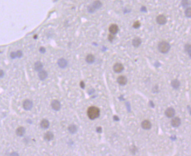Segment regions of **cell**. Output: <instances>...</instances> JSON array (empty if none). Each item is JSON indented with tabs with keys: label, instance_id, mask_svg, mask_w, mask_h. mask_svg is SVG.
Instances as JSON below:
<instances>
[{
	"label": "cell",
	"instance_id": "4316f807",
	"mask_svg": "<svg viewBox=\"0 0 191 156\" xmlns=\"http://www.w3.org/2000/svg\"><path fill=\"white\" fill-rule=\"evenodd\" d=\"M87 10H88V12L90 13H94L96 11V9L92 7L91 5H89V7H88Z\"/></svg>",
	"mask_w": 191,
	"mask_h": 156
},
{
	"label": "cell",
	"instance_id": "f546056e",
	"mask_svg": "<svg viewBox=\"0 0 191 156\" xmlns=\"http://www.w3.org/2000/svg\"><path fill=\"white\" fill-rule=\"evenodd\" d=\"M10 57L12 59H15V58H17V54H16V52H13L11 53Z\"/></svg>",
	"mask_w": 191,
	"mask_h": 156
},
{
	"label": "cell",
	"instance_id": "8fae6325",
	"mask_svg": "<svg viewBox=\"0 0 191 156\" xmlns=\"http://www.w3.org/2000/svg\"><path fill=\"white\" fill-rule=\"evenodd\" d=\"M38 77L40 80H45L48 78V74L46 71H44V70H42V71H39V72H38Z\"/></svg>",
	"mask_w": 191,
	"mask_h": 156
},
{
	"label": "cell",
	"instance_id": "44dd1931",
	"mask_svg": "<svg viewBox=\"0 0 191 156\" xmlns=\"http://www.w3.org/2000/svg\"><path fill=\"white\" fill-rule=\"evenodd\" d=\"M91 5L96 10V9H98L101 8V6H102V3L99 1H96L91 4Z\"/></svg>",
	"mask_w": 191,
	"mask_h": 156
},
{
	"label": "cell",
	"instance_id": "d6a6232c",
	"mask_svg": "<svg viewBox=\"0 0 191 156\" xmlns=\"http://www.w3.org/2000/svg\"><path fill=\"white\" fill-rule=\"evenodd\" d=\"M141 11L143 12H146V8L143 6V7H142V8H141Z\"/></svg>",
	"mask_w": 191,
	"mask_h": 156
},
{
	"label": "cell",
	"instance_id": "3957f363",
	"mask_svg": "<svg viewBox=\"0 0 191 156\" xmlns=\"http://www.w3.org/2000/svg\"><path fill=\"white\" fill-rule=\"evenodd\" d=\"M156 21L159 25H165L167 22L166 18L164 15H160L158 16L156 18Z\"/></svg>",
	"mask_w": 191,
	"mask_h": 156
},
{
	"label": "cell",
	"instance_id": "8992f818",
	"mask_svg": "<svg viewBox=\"0 0 191 156\" xmlns=\"http://www.w3.org/2000/svg\"><path fill=\"white\" fill-rule=\"evenodd\" d=\"M165 114L167 117L168 118L173 117L174 116L175 114V111L174 109L172 107L168 108V109L165 110Z\"/></svg>",
	"mask_w": 191,
	"mask_h": 156
},
{
	"label": "cell",
	"instance_id": "52a82bcc",
	"mask_svg": "<svg viewBox=\"0 0 191 156\" xmlns=\"http://www.w3.org/2000/svg\"><path fill=\"white\" fill-rule=\"evenodd\" d=\"M51 106H52V109L53 110H56V111H58V110H60L61 109V103H60L59 101L57 100H54L52 102V103H51Z\"/></svg>",
	"mask_w": 191,
	"mask_h": 156
},
{
	"label": "cell",
	"instance_id": "6da1fadb",
	"mask_svg": "<svg viewBox=\"0 0 191 156\" xmlns=\"http://www.w3.org/2000/svg\"><path fill=\"white\" fill-rule=\"evenodd\" d=\"M87 116L91 120H95L100 116V110L97 107H90L87 110Z\"/></svg>",
	"mask_w": 191,
	"mask_h": 156
},
{
	"label": "cell",
	"instance_id": "1f68e13d",
	"mask_svg": "<svg viewBox=\"0 0 191 156\" xmlns=\"http://www.w3.org/2000/svg\"><path fill=\"white\" fill-rule=\"evenodd\" d=\"M80 86L82 89H84V88H85V84H84V82H83V81H81V82H80Z\"/></svg>",
	"mask_w": 191,
	"mask_h": 156
},
{
	"label": "cell",
	"instance_id": "30bf717a",
	"mask_svg": "<svg viewBox=\"0 0 191 156\" xmlns=\"http://www.w3.org/2000/svg\"><path fill=\"white\" fill-rule=\"evenodd\" d=\"M57 65L61 68H65L68 66V61L64 58H61L57 61Z\"/></svg>",
	"mask_w": 191,
	"mask_h": 156
},
{
	"label": "cell",
	"instance_id": "603a6c76",
	"mask_svg": "<svg viewBox=\"0 0 191 156\" xmlns=\"http://www.w3.org/2000/svg\"><path fill=\"white\" fill-rule=\"evenodd\" d=\"M185 51L188 53L189 57L191 58V44H187L185 45Z\"/></svg>",
	"mask_w": 191,
	"mask_h": 156
},
{
	"label": "cell",
	"instance_id": "4fadbf2b",
	"mask_svg": "<svg viewBox=\"0 0 191 156\" xmlns=\"http://www.w3.org/2000/svg\"><path fill=\"white\" fill-rule=\"evenodd\" d=\"M141 42L142 40L140 38L135 37L133 39V41H132V44L135 48H138L141 44Z\"/></svg>",
	"mask_w": 191,
	"mask_h": 156
},
{
	"label": "cell",
	"instance_id": "d4e9b609",
	"mask_svg": "<svg viewBox=\"0 0 191 156\" xmlns=\"http://www.w3.org/2000/svg\"><path fill=\"white\" fill-rule=\"evenodd\" d=\"M185 14L188 18H191V7H188L185 11Z\"/></svg>",
	"mask_w": 191,
	"mask_h": 156
},
{
	"label": "cell",
	"instance_id": "e0dca14e",
	"mask_svg": "<svg viewBox=\"0 0 191 156\" xmlns=\"http://www.w3.org/2000/svg\"><path fill=\"white\" fill-rule=\"evenodd\" d=\"M41 127L43 129H46L49 127V122L47 119H43L41 123Z\"/></svg>",
	"mask_w": 191,
	"mask_h": 156
},
{
	"label": "cell",
	"instance_id": "836d02e7",
	"mask_svg": "<svg viewBox=\"0 0 191 156\" xmlns=\"http://www.w3.org/2000/svg\"><path fill=\"white\" fill-rule=\"evenodd\" d=\"M4 71L1 69V78H2L4 77Z\"/></svg>",
	"mask_w": 191,
	"mask_h": 156
},
{
	"label": "cell",
	"instance_id": "ba28073f",
	"mask_svg": "<svg viewBox=\"0 0 191 156\" xmlns=\"http://www.w3.org/2000/svg\"><path fill=\"white\" fill-rule=\"evenodd\" d=\"M118 30H119V28H118V25H116V24H112L109 27V31L110 34H113V35H115L116 34H117Z\"/></svg>",
	"mask_w": 191,
	"mask_h": 156
},
{
	"label": "cell",
	"instance_id": "2e32d148",
	"mask_svg": "<svg viewBox=\"0 0 191 156\" xmlns=\"http://www.w3.org/2000/svg\"><path fill=\"white\" fill-rule=\"evenodd\" d=\"M43 65L42 63L41 62V61H37L35 63V65H34V67H35V70L36 71H38V72H39V71H42L43 68Z\"/></svg>",
	"mask_w": 191,
	"mask_h": 156
},
{
	"label": "cell",
	"instance_id": "7a4b0ae2",
	"mask_svg": "<svg viewBox=\"0 0 191 156\" xmlns=\"http://www.w3.org/2000/svg\"><path fill=\"white\" fill-rule=\"evenodd\" d=\"M158 51L162 53H166L169 51L171 49V45L166 41H162L160 42L158 46Z\"/></svg>",
	"mask_w": 191,
	"mask_h": 156
},
{
	"label": "cell",
	"instance_id": "ac0fdd59",
	"mask_svg": "<svg viewBox=\"0 0 191 156\" xmlns=\"http://www.w3.org/2000/svg\"><path fill=\"white\" fill-rule=\"evenodd\" d=\"M16 133H17V136H19V137H22L24 135L25 133V129L24 127H20L18 128L16 130Z\"/></svg>",
	"mask_w": 191,
	"mask_h": 156
},
{
	"label": "cell",
	"instance_id": "7402d4cb",
	"mask_svg": "<svg viewBox=\"0 0 191 156\" xmlns=\"http://www.w3.org/2000/svg\"><path fill=\"white\" fill-rule=\"evenodd\" d=\"M68 130L70 133L74 134L77 132L78 129H77V127L74 125H71L69 126Z\"/></svg>",
	"mask_w": 191,
	"mask_h": 156
},
{
	"label": "cell",
	"instance_id": "7c38bea8",
	"mask_svg": "<svg viewBox=\"0 0 191 156\" xmlns=\"http://www.w3.org/2000/svg\"><path fill=\"white\" fill-rule=\"evenodd\" d=\"M181 123V119L179 117H174L171 120V125L173 127H178L180 126Z\"/></svg>",
	"mask_w": 191,
	"mask_h": 156
},
{
	"label": "cell",
	"instance_id": "f1b7e54d",
	"mask_svg": "<svg viewBox=\"0 0 191 156\" xmlns=\"http://www.w3.org/2000/svg\"><path fill=\"white\" fill-rule=\"evenodd\" d=\"M16 54H17V58H21L22 56V52L21 51H20V50H19V51H17V52H16Z\"/></svg>",
	"mask_w": 191,
	"mask_h": 156
},
{
	"label": "cell",
	"instance_id": "cb8c5ba5",
	"mask_svg": "<svg viewBox=\"0 0 191 156\" xmlns=\"http://www.w3.org/2000/svg\"><path fill=\"white\" fill-rule=\"evenodd\" d=\"M181 5L183 8H187L191 5V2L190 1H188V0H185V1H182L181 2Z\"/></svg>",
	"mask_w": 191,
	"mask_h": 156
},
{
	"label": "cell",
	"instance_id": "ffe728a7",
	"mask_svg": "<svg viewBox=\"0 0 191 156\" xmlns=\"http://www.w3.org/2000/svg\"><path fill=\"white\" fill-rule=\"evenodd\" d=\"M44 138L45 140L47 141H51L53 140V134L52 132L51 131H48L44 136Z\"/></svg>",
	"mask_w": 191,
	"mask_h": 156
},
{
	"label": "cell",
	"instance_id": "d590c367",
	"mask_svg": "<svg viewBox=\"0 0 191 156\" xmlns=\"http://www.w3.org/2000/svg\"><path fill=\"white\" fill-rule=\"evenodd\" d=\"M10 156H18V154L17 153H13L11 154Z\"/></svg>",
	"mask_w": 191,
	"mask_h": 156
},
{
	"label": "cell",
	"instance_id": "d6986e66",
	"mask_svg": "<svg viewBox=\"0 0 191 156\" xmlns=\"http://www.w3.org/2000/svg\"><path fill=\"white\" fill-rule=\"evenodd\" d=\"M180 85H181V83H180L179 80H178V79L172 80L171 82V86L175 89H178L180 86Z\"/></svg>",
	"mask_w": 191,
	"mask_h": 156
},
{
	"label": "cell",
	"instance_id": "4dcf8cb0",
	"mask_svg": "<svg viewBox=\"0 0 191 156\" xmlns=\"http://www.w3.org/2000/svg\"><path fill=\"white\" fill-rule=\"evenodd\" d=\"M39 52L41 53H45L46 52V49L44 47H41L39 48Z\"/></svg>",
	"mask_w": 191,
	"mask_h": 156
},
{
	"label": "cell",
	"instance_id": "83f0119b",
	"mask_svg": "<svg viewBox=\"0 0 191 156\" xmlns=\"http://www.w3.org/2000/svg\"><path fill=\"white\" fill-rule=\"evenodd\" d=\"M115 38V35H113V34H110L108 36V39L109 40L110 42H112L113 41V40Z\"/></svg>",
	"mask_w": 191,
	"mask_h": 156
},
{
	"label": "cell",
	"instance_id": "5bb4252c",
	"mask_svg": "<svg viewBox=\"0 0 191 156\" xmlns=\"http://www.w3.org/2000/svg\"><path fill=\"white\" fill-rule=\"evenodd\" d=\"M141 127L145 130H149L151 128V123L148 120H144L142 122Z\"/></svg>",
	"mask_w": 191,
	"mask_h": 156
},
{
	"label": "cell",
	"instance_id": "9a60e30c",
	"mask_svg": "<svg viewBox=\"0 0 191 156\" xmlns=\"http://www.w3.org/2000/svg\"><path fill=\"white\" fill-rule=\"evenodd\" d=\"M86 61L87 63H89V64H91V63H94L95 62V57L94 55L92 54H89L86 58Z\"/></svg>",
	"mask_w": 191,
	"mask_h": 156
},
{
	"label": "cell",
	"instance_id": "5b68a950",
	"mask_svg": "<svg viewBox=\"0 0 191 156\" xmlns=\"http://www.w3.org/2000/svg\"><path fill=\"white\" fill-rule=\"evenodd\" d=\"M33 103L32 102L30 101V100H25L23 102V107L25 110H29L32 107Z\"/></svg>",
	"mask_w": 191,
	"mask_h": 156
},
{
	"label": "cell",
	"instance_id": "e575fe53",
	"mask_svg": "<svg viewBox=\"0 0 191 156\" xmlns=\"http://www.w3.org/2000/svg\"><path fill=\"white\" fill-rule=\"evenodd\" d=\"M101 131H102V130H101V127H97V132L101 133Z\"/></svg>",
	"mask_w": 191,
	"mask_h": 156
},
{
	"label": "cell",
	"instance_id": "9c48e42d",
	"mask_svg": "<svg viewBox=\"0 0 191 156\" xmlns=\"http://www.w3.org/2000/svg\"><path fill=\"white\" fill-rule=\"evenodd\" d=\"M117 82L120 85L125 86L127 83V78L124 76H120L117 78Z\"/></svg>",
	"mask_w": 191,
	"mask_h": 156
},
{
	"label": "cell",
	"instance_id": "484cf974",
	"mask_svg": "<svg viewBox=\"0 0 191 156\" xmlns=\"http://www.w3.org/2000/svg\"><path fill=\"white\" fill-rule=\"evenodd\" d=\"M133 28H135V29H138V28H139V27H141L140 22H139V21H137L135 22L134 23V24H133Z\"/></svg>",
	"mask_w": 191,
	"mask_h": 156
},
{
	"label": "cell",
	"instance_id": "277c9868",
	"mask_svg": "<svg viewBox=\"0 0 191 156\" xmlns=\"http://www.w3.org/2000/svg\"><path fill=\"white\" fill-rule=\"evenodd\" d=\"M124 70V66L122 63H116L113 66V71H114L116 73H121Z\"/></svg>",
	"mask_w": 191,
	"mask_h": 156
},
{
	"label": "cell",
	"instance_id": "8d00e7d4",
	"mask_svg": "<svg viewBox=\"0 0 191 156\" xmlns=\"http://www.w3.org/2000/svg\"><path fill=\"white\" fill-rule=\"evenodd\" d=\"M37 38V36H36V35H35V36H34V38Z\"/></svg>",
	"mask_w": 191,
	"mask_h": 156
}]
</instances>
